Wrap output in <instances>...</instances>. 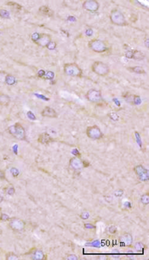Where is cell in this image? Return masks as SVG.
I'll list each match as a JSON object with an SVG mask.
<instances>
[{"instance_id":"obj_1","label":"cell","mask_w":149,"mask_h":260,"mask_svg":"<svg viewBox=\"0 0 149 260\" xmlns=\"http://www.w3.org/2000/svg\"><path fill=\"white\" fill-rule=\"evenodd\" d=\"M8 132L18 140H26V131L20 123H16L8 128Z\"/></svg>"},{"instance_id":"obj_2","label":"cell","mask_w":149,"mask_h":260,"mask_svg":"<svg viewBox=\"0 0 149 260\" xmlns=\"http://www.w3.org/2000/svg\"><path fill=\"white\" fill-rule=\"evenodd\" d=\"M110 21L112 24L117 26H125L127 24L124 15L118 9H114L111 11Z\"/></svg>"},{"instance_id":"obj_3","label":"cell","mask_w":149,"mask_h":260,"mask_svg":"<svg viewBox=\"0 0 149 260\" xmlns=\"http://www.w3.org/2000/svg\"><path fill=\"white\" fill-rule=\"evenodd\" d=\"M64 72L66 75L71 77H81L82 76V69L76 63H66L63 67Z\"/></svg>"},{"instance_id":"obj_4","label":"cell","mask_w":149,"mask_h":260,"mask_svg":"<svg viewBox=\"0 0 149 260\" xmlns=\"http://www.w3.org/2000/svg\"><path fill=\"white\" fill-rule=\"evenodd\" d=\"M89 48L96 53H103L108 50V47L104 41L101 39H92L89 42Z\"/></svg>"},{"instance_id":"obj_5","label":"cell","mask_w":149,"mask_h":260,"mask_svg":"<svg viewBox=\"0 0 149 260\" xmlns=\"http://www.w3.org/2000/svg\"><path fill=\"white\" fill-rule=\"evenodd\" d=\"M92 71L100 76H106L110 72V68L106 63L102 61H95L91 66Z\"/></svg>"},{"instance_id":"obj_6","label":"cell","mask_w":149,"mask_h":260,"mask_svg":"<svg viewBox=\"0 0 149 260\" xmlns=\"http://www.w3.org/2000/svg\"><path fill=\"white\" fill-rule=\"evenodd\" d=\"M86 135L93 140H99L103 137V133L97 126H91L86 129Z\"/></svg>"},{"instance_id":"obj_7","label":"cell","mask_w":149,"mask_h":260,"mask_svg":"<svg viewBox=\"0 0 149 260\" xmlns=\"http://www.w3.org/2000/svg\"><path fill=\"white\" fill-rule=\"evenodd\" d=\"M9 226L14 231H22L25 229L26 223L21 218L13 217V218H10L9 220Z\"/></svg>"},{"instance_id":"obj_8","label":"cell","mask_w":149,"mask_h":260,"mask_svg":"<svg viewBox=\"0 0 149 260\" xmlns=\"http://www.w3.org/2000/svg\"><path fill=\"white\" fill-rule=\"evenodd\" d=\"M86 98L91 102H100L102 101V95L99 90L91 89L86 93Z\"/></svg>"},{"instance_id":"obj_9","label":"cell","mask_w":149,"mask_h":260,"mask_svg":"<svg viewBox=\"0 0 149 260\" xmlns=\"http://www.w3.org/2000/svg\"><path fill=\"white\" fill-rule=\"evenodd\" d=\"M134 171L140 180H142V181H148V171L143 166L138 165V166H135Z\"/></svg>"},{"instance_id":"obj_10","label":"cell","mask_w":149,"mask_h":260,"mask_svg":"<svg viewBox=\"0 0 149 260\" xmlns=\"http://www.w3.org/2000/svg\"><path fill=\"white\" fill-rule=\"evenodd\" d=\"M99 3L95 0H86L83 4V8L90 12H95L99 10Z\"/></svg>"},{"instance_id":"obj_11","label":"cell","mask_w":149,"mask_h":260,"mask_svg":"<svg viewBox=\"0 0 149 260\" xmlns=\"http://www.w3.org/2000/svg\"><path fill=\"white\" fill-rule=\"evenodd\" d=\"M125 56L127 58H130V59H135L137 61H141L143 60L145 58V55L142 51L137 50H130L126 51L125 53Z\"/></svg>"},{"instance_id":"obj_12","label":"cell","mask_w":149,"mask_h":260,"mask_svg":"<svg viewBox=\"0 0 149 260\" xmlns=\"http://www.w3.org/2000/svg\"><path fill=\"white\" fill-rule=\"evenodd\" d=\"M50 41H51V38H50L49 34L41 33L40 34V38H39V39L36 44H38L39 46H41V47H46Z\"/></svg>"},{"instance_id":"obj_13","label":"cell","mask_w":149,"mask_h":260,"mask_svg":"<svg viewBox=\"0 0 149 260\" xmlns=\"http://www.w3.org/2000/svg\"><path fill=\"white\" fill-rule=\"evenodd\" d=\"M41 115L43 117H48V118H57L58 114L54 108L50 107H45L41 112Z\"/></svg>"},{"instance_id":"obj_14","label":"cell","mask_w":149,"mask_h":260,"mask_svg":"<svg viewBox=\"0 0 149 260\" xmlns=\"http://www.w3.org/2000/svg\"><path fill=\"white\" fill-rule=\"evenodd\" d=\"M69 165L74 170H81L83 167L82 160L78 159L77 157H73L69 161Z\"/></svg>"},{"instance_id":"obj_15","label":"cell","mask_w":149,"mask_h":260,"mask_svg":"<svg viewBox=\"0 0 149 260\" xmlns=\"http://www.w3.org/2000/svg\"><path fill=\"white\" fill-rule=\"evenodd\" d=\"M39 142L40 143L44 144V145H48L50 143L54 142V139L52 138L47 132H44L42 133L41 135H39Z\"/></svg>"},{"instance_id":"obj_16","label":"cell","mask_w":149,"mask_h":260,"mask_svg":"<svg viewBox=\"0 0 149 260\" xmlns=\"http://www.w3.org/2000/svg\"><path fill=\"white\" fill-rule=\"evenodd\" d=\"M120 241L122 243L124 244V246H127V247H130L131 246V244L133 242V238L132 235L130 234H124L121 237H120Z\"/></svg>"},{"instance_id":"obj_17","label":"cell","mask_w":149,"mask_h":260,"mask_svg":"<svg viewBox=\"0 0 149 260\" xmlns=\"http://www.w3.org/2000/svg\"><path fill=\"white\" fill-rule=\"evenodd\" d=\"M29 254H31V258L34 260H42L45 259L44 253L40 250H34L33 253H29Z\"/></svg>"},{"instance_id":"obj_18","label":"cell","mask_w":149,"mask_h":260,"mask_svg":"<svg viewBox=\"0 0 149 260\" xmlns=\"http://www.w3.org/2000/svg\"><path fill=\"white\" fill-rule=\"evenodd\" d=\"M39 12L44 16H52L54 15V11L46 5L41 6L39 8Z\"/></svg>"},{"instance_id":"obj_19","label":"cell","mask_w":149,"mask_h":260,"mask_svg":"<svg viewBox=\"0 0 149 260\" xmlns=\"http://www.w3.org/2000/svg\"><path fill=\"white\" fill-rule=\"evenodd\" d=\"M124 99L127 101L128 102L131 103V104H137V100L140 101L138 96H135V95H128V96H124Z\"/></svg>"},{"instance_id":"obj_20","label":"cell","mask_w":149,"mask_h":260,"mask_svg":"<svg viewBox=\"0 0 149 260\" xmlns=\"http://www.w3.org/2000/svg\"><path fill=\"white\" fill-rule=\"evenodd\" d=\"M5 84H7L8 85H14L16 83V78H15V76H13L12 74H7L5 78Z\"/></svg>"},{"instance_id":"obj_21","label":"cell","mask_w":149,"mask_h":260,"mask_svg":"<svg viewBox=\"0 0 149 260\" xmlns=\"http://www.w3.org/2000/svg\"><path fill=\"white\" fill-rule=\"evenodd\" d=\"M128 70L129 71H130V72H136V73H139V74H143V73H145V70H144V68L142 67V66H131V67H129L128 68Z\"/></svg>"},{"instance_id":"obj_22","label":"cell","mask_w":149,"mask_h":260,"mask_svg":"<svg viewBox=\"0 0 149 260\" xmlns=\"http://www.w3.org/2000/svg\"><path fill=\"white\" fill-rule=\"evenodd\" d=\"M10 102V98L9 96L4 94L0 95V104L1 105H8Z\"/></svg>"},{"instance_id":"obj_23","label":"cell","mask_w":149,"mask_h":260,"mask_svg":"<svg viewBox=\"0 0 149 260\" xmlns=\"http://www.w3.org/2000/svg\"><path fill=\"white\" fill-rule=\"evenodd\" d=\"M141 202L145 205H148L149 204V193H146L144 194L142 197H141Z\"/></svg>"},{"instance_id":"obj_24","label":"cell","mask_w":149,"mask_h":260,"mask_svg":"<svg viewBox=\"0 0 149 260\" xmlns=\"http://www.w3.org/2000/svg\"><path fill=\"white\" fill-rule=\"evenodd\" d=\"M0 16L2 18H4V19H9L10 17V12L6 10H0Z\"/></svg>"},{"instance_id":"obj_25","label":"cell","mask_w":149,"mask_h":260,"mask_svg":"<svg viewBox=\"0 0 149 260\" xmlns=\"http://www.w3.org/2000/svg\"><path fill=\"white\" fill-rule=\"evenodd\" d=\"M7 5L11 6V7H13V9H16L18 10H22V6L20 5L19 4H17V3L9 2V3H7Z\"/></svg>"},{"instance_id":"obj_26","label":"cell","mask_w":149,"mask_h":260,"mask_svg":"<svg viewBox=\"0 0 149 260\" xmlns=\"http://www.w3.org/2000/svg\"><path fill=\"white\" fill-rule=\"evenodd\" d=\"M19 259V257L16 254L13 253H10L6 255V259L7 260H16Z\"/></svg>"},{"instance_id":"obj_27","label":"cell","mask_w":149,"mask_h":260,"mask_svg":"<svg viewBox=\"0 0 149 260\" xmlns=\"http://www.w3.org/2000/svg\"><path fill=\"white\" fill-rule=\"evenodd\" d=\"M46 48L50 50H55V48H56V42H55V41H52V40H51L50 43H49V44L46 46Z\"/></svg>"},{"instance_id":"obj_28","label":"cell","mask_w":149,"mask_h":260,"mask_svg":"<svg viewBox=\"0 0 149 260\" xmlns=\"http://www.w3.org/2000/svg\"><path fill=\"white\" fill-rule=\"evenodd\" d=\"M40 34H41V33H34L32 34L31 39H32V40H33L34 43H37V42H38V40H39V38H40Z\"/></svg>"},{"instance_id":"obj_29","label":"cell","mask_w":149,"mask_h":260,"mask_svg":"<svg viewBox=\"0 0 149 260\" xmlns=\"http://www.w3.org/2000/svg\"><path fill=\"white\" fill-rule=\"evenodd\" d=\"M108 116H109L111 120H114V121H118V120H119V116L116 113H110V114H108Z\"/></svg>"},{"instance_id":"obj_30","label":"cell","mask_w":149,"mask_h":260,"mask_svg":"<svg viewBox=\"0 0 149 260\" xmlns=\"http://www.w3.org/2000/svg\"><path fill=\"white\" fill-rule=\"evenodd\" d=\"M54 76H55L54 72L49 71V72H46L45 73H44V78H46V79H52V78H54Z\"/></svg>"},{"instance_id":"obj_31","label":"cell","mask_w":149,"mask_h":260,"mask_svg":"<svg viewBox=\"0 0 149 260\" xmlns=\"http://www.w3.org/2000/svg\"><path fill=\"white\" fill-rule=\"evenodd\" d=\"M80 217H81V218H82L83 220H87L89 217V213L88 211H83V212L81 213Z\"/></svg>"},{"instance_id":"obj_32","label":"cell","mask_w":149,"mask_h":260,"mask_svg":"<svg viewBox=\"0 0 149 260\" xmlns=\"http://www.w3.org/2000/svg\"><path fill=\"white\" fill-rule=\"evenodd\" d=\"M10 220V217L8 216L7 214H4V213H2L1 216H0V221H9Z\"/></svg>"},{"instance_id":"obj_33","label":"cell","mask_w":149,"mask_h":260,"mask_svg":"<svg viewBox=\"0 0 149 260\" xmlns=\"http://www.w3.org/2000/svg\"><path fill=\"white\" fill-rule=\"evenodd\" d=\"M7 74L8 73L4 72H0V82H3V83L5 82V78Z\"/></svg>"},{"instance_id":"obj_34","label":"cell","mask_w":149,"mask_h":260,"mask_svg":"<svg viewBox=\"0 0 149 260\" xmlns=\"http://www.w3.org/2000/svg\"><path fill=\"white\" fill-rule=\"evenodd\" d=\"M107 231L110 233V234H115L117 232V229L115 226L112 225V226H109L107 228Z\"/></svg>"},{"instance_id":"obj_35","label":"cell","mask_w":149,"mask_h":260,"mask_svg":"<svg viewBox=\"0 0 149 260\" xmlns=\"http://www.w3.org/2000/svg\"><path fill=\"white\" fill-rule=\"evenodd\" d=\"M10 172H11V174H12L14 177H17V176L19 175V173H20L16 168H12V169L10 170Z\"/></svg>"},{"instance_id":"obj_36","label":"cell","mask_w":149,"mask_h":260,"mask_svg":"<svg viewBox=\"0 0 149 260\" xmlns=\"http://www.w3.org/2000/svg\"><path fill=\"white\" fill-rule=\"evenodd\" d=\"M66 259H68V260H77V259H78V258H77L76 255H68V256L66 257Z\"/></svg>"},{"instance_id":"obj_37","label":"cell","mask_w":149,"mask_h":260,"mask_svg":"<svg viewBox=\"0 0 149 260\" xmlns=\"http://www.w3.org/2000/svg\"><path fill=\"white\" fill-rule=\"evenodd\" d=\"M123 194H124V191H123L122 189H118V190H116V191L114 192V194H115L116 196H121V195H123Z\"/></svg>"},{"instance_id":"obj_38","label":"cell","mask_w":149,"mask_h":260,"mask_svg":"<svg viewBox=\"0 0 149 260\" xmlns=\"http://www.w3.org/2000/svg\"><path fill=\"white\" fill-rule=\"evenodd\" d=\"M14 193H15V188L13 187H10L7 189V194H14Z\"/></svg>"},{"instance_id":"obj_39","label":"cell","mask_w":149,"mask_h":260,"mask_svg":"<svg viewBox=\"0 0 149 260\" xmlns=\"http://www.w3.org/2000/svg\"><path fill=\"white\" fill-rule=\"evenodd\" d=\"M84 226H85L86 229H95V228L93 224H90V223H85Z\"/></svg>"},{"instance_id":"obj_40","label":"cell","mask_w":149,"mask_h":260,"mask_svg":"<svg viewBox=\"0 0 149 260\" xmlns=\"http://www.w3.org/2000/svg\"><path fill=\"white\" fill-rule=\"evenodd\" d=\"M92 33H93V32H92L91 28H89V29L86 30V35H87V36H91V35H92Z\"/></svg>"},{"instance_id":"obj_41","label":"cell","mask_w":149,"mask_h":260,"mask_svg":"<svg viewBox=\"0 0 149 260\" xmlns=\"http://www.w3.org/2000/svg\"><path fill=\"white\" fill-rule=\"evenodd\" d=\"M5 178V174L2 170H0V179H4Z\"/></svg>"},{"instance_id":"obj_42","label":"cell","mask_w":149,"mask_h":260,"mask_svg":"<svg viewBox=\"0 0 149 260\" xmlns=\"http://www.w3.org/2000/svg\"><path fill=\"white\" fill-rule=\"evenodd\" d=\"M44 73H45V72H44V70H41V71H39V73H38V76L40 78H43L44 76Z\"/></svg>"},{"instance_id":"obj_43","label":"cell","mask_w":149,"mask_h":260,"mask_svg":"<svg viewBox=\"0 0 149 260\" xmlns=\"http://www.w3.org/2000/svg\"><path fill=\"white\" fill-rule=\"evenodd\" d=\"M149 39H146V40H145V44H146V47L147 48H149Z\"/></svg>"}]
</instances>
